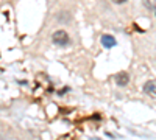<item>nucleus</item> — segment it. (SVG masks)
<instances>
[{
    "mask_svg": "<svg viewBox=\"0 0 156 140\" xmlns=\"http://www.w3.org/2000/svg\"><path fill=\"white\" fill-rule=\"evenodd\" d=\"M112 3H115V5H122V3H125L126 0H111Z\"/></svg>",
    "mask_w": 156,
    "mask_h": 140,
    "instance_id": "obj_6",
    "label": "nucleus"
},
{
    "mask_svg": "<svg viewBox=\"0 0 156 140\" xmlns=\"http://www.w3.org/2000/svg\"><path fill=\"white\" fill-rule=\"evenodd\" d=\"M117 42H115V39L111 36V34H103L101 36V45L105 47V48H111V47H114Z\"/></svg>",
    "mask_w": 156,
    "mask_h": 140,
    "instance_id": "obj_4",
    "label": "nucleus"
},
{
    "mask_svg": "<svg viewBox=\"0 0 156 140\" xmlns=\"http://www.w3.org/2000/svg\"><path fill=\"white\" fill-rule=\"evenodd\" d=\"M142 3H144V6L151 12V14L156 16V0H142Z\"/></svg>",
    "mask_w": 156,
    "mask_h": 140,
    "instance_id": "obj_5",
    "label": "nucleus"
},
{
    "mask_svg": "<svg viewBox=\"0 0 156 140\" xmlns=\"http://www.w3.org/2000/svg\"><path fill=\"white\" fill-rule=\"evenodd\" d=\"M114 80H115V84H117V86L125 87V86L129 83V76H128L126 72H119V73L114 76Z\"/></svg>",
    "mask_w": 156,
    "mask_h": 140,
    "instance_id": "obj_2",
    "label": "nucleus"
},
{
    "mask_svg": "<svg viewBox=\"0 0 156 140\" xmlns=\"http://www.w3.org/2000/svg\"><path fill=\"white\" fill-rule=\"evenodd\" d=\"M51 42H53L55 45L66 47V45L70 44V37L64 30H58V31H55L53 34H51Z\"/></svg>",
    "mask_w": 156,
    "mask_h": 140,
    "instance_id": "obj_1",
    "label": "nucleus"
},
{
    "mask_svg": "<svg viewBox=\"0 0 156 140\" xmlns=\"http://www.w3.org/2000/svg\"><path fill=\"white\" fill-rule=\"evenodd\" d=\"M144 92L153 98H156V80H150L144 84Z\"/></svg>",
    "mask_w": 156,
    "mask_h": 140,
    "instance_id": "obj_3",
    "label": "nucleus"
}]
</instances>
